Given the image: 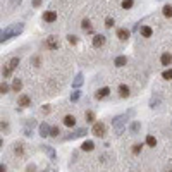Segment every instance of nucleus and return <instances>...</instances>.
Masks as SVG:
<instances>
[{
  "label": "nucleus",
  "mask_w": 172,
  "mask_h": 172,
  "mask_svg": "<svg viewBox=\"0 0 172 172\" xmlns=\"http://www.w3.org/2000/svg\"><path fill=\"white\" fill-rule=\"evenodd\" d=\"M24 31V24L23 23H16V24H11L9 28H5V29H2V33H0V41L4 43V41L11 40V38L17 36V34H21Z\"/></svg>",
  "instance_id": "nucleus-1"
},
{
  "label": "nucleus",
  "mask_w": 172,
  "mask_h": 172,
  "mask_svg": "<svg viewBox=\"0 0 172 172\" xmlns=\"http://www.w3.org/2000/svg\"><path fill=\"white\" fill-rule=\"evenodd\" d=\"M126 119H127V114H122V115H117V117H114V119H112V126H114V131H115L117 136H120L124 133Z\"/></svg>",
  "instance_id": "nucleus-2"
},
{
  "label": "nucleus",
  "mask_w": 172,
  "mask_h": 172,
  "mask_svg": "<svg viewBox=\"0 0 172 172\" xmlns=\"http://www.w3.org/2000/svg\"><path fill=\"white\" fill-rule=\"evenodd\" d=\"M19 62H21V59H19V57L11 59V60H9V64L4 67V71H2V76H4V78H9V76L12 74V71H14V69L19 66Z\"/></svg>",
  "instance_id": "nucleus-3"
},
{
  "label": "nucleus",
  "mask_w": 172,
  "mask_h": 172,
  "mask_svg": "<svg viewBox=\"0 0 172 172\" xmlns=\"http://www.w3.org/2000/svg\"><path fill=\"white\" fill-rule=\"evenodd\" d=\"M93 134L95 136H98V138H103L105 136V133H107V127H105V124L103 122H95L93 124Z\"/></svg>",
  "instance_id": "nucleus-4"
},
{
  "label": "nucleus",
  "mask_w": 172,
  "mask_h": 172,
  "mask_svg": "<svg viewBox=\"0 0 172 172\" xmlns=\"http://www.w3.org/2000/svg\"><path fill=\"white\" fill-rule=\"evenodd\" d=\"M86 134V127H79V129H74L71 134L64 136V139H76V138H81V136Z\"/></svg>",
  "instance_id": "nucleus-5"
},
{
  "label": "nucleus",
  "mask_w": 172,
  "mask_h": 172,
  "mask_svg": "<svg viewBox=\"0 0 172 172\" xmlns=\"http://www.w3.org/2000/svg\"><path fill=\"white\" fill-rule=\"evenodd\" d=\"M59 45H60V43H59V38H57L55 34H52V36L47 38V47H48L50 50H57V48H59Z\"/></svg>",
  "instance_id": "nucleus-6"
},
{
  "label": "nucleus",
  "mask_w": 172,
  "mask_h": 172,
  "mask_svg": "<svg viewBox=\"0 0 172 172\" xmlns=\"http://www.w3.org/2000/svg\"><path fill=\"white\" fill-rule=\"evenodd\" d=\"M43 21H45V23H55L57 21V12L55 11H45L43 12Z\"/></svg>",
  "instance_id": "nucleus-7"
},
{
  "label": "nucleus",
  "mask_w": 172,
  "mask_h": 172,
  "mask_svg": "<svg viewBox=\"0 0 172 172\" xmlns=\"http://www.w3.org/2000/svg\"><path fill=\"white\" fill-rule=\"evenodd\" d=\"M105 41H107L105 34H95V36H93V47H95V48H100V47L105 45Z\"/></svg>",
  "instance_id": "nucleus-8"
},
{
  "label": "nucleus",
  "mask_w": 172,
  "mask_h": 172,
  "mask_svg": "<svg viewBox=\"0 0 172 172\" xmlns=\"http://www.w3.org/2000/svg\"><path fill=\"white\" fill-rule=\"evenodd\" d=\"M38 131H40V136H41V138H47V136H50V131H52V127H50L47 122H43V124H40Z\"/></svg>",
  "instance_id": "nucleus-9"
},
{
  "label": "nucleus",
  "mask_w": 172,
  "mask_h": 172,
  "mask_svg": "<svg viewBox=\"0 0 172 172\" xmlns=\"http://www.w3.org/2000/svg\"><path fill=\"white\" fill-rule=\"evenodd\" d=\"M109 95H110V88L105 86V88H100V90L95 93V98H97V100H103V98H107Z\"/></svg>",
  "instance_id": "nucleus-10"
},
{
  "label": "nucleus",
  "mask_w": 172,
  "mask_h": 172,
  "mask_svg": "<svg viewBox=\"0 0 172 172\" xmlns=\"http://www.w3.org/2000/svg\"><path fill=\"white\" fill-rule=\"evenodd\" d=\"M17 105L19 107H23V109H26V107L31 105V98L28 97V95H21V97L17 98Z\"/></svg>",
  "instance_id": "nucleus-11"
},
{
  "label": "nucleus",
  "mask_w": 172,
  "mask_h": 172,
  "mask_svg": "<svg viewBox=\"0 0 172 172\" xmlns=\"http://www.w3.org/2000/svg\"><path fill=\"white\" fill-rule=\"evenodd\" d=\"M129 36H131L129 29H126V28H119V29H117V38H119L120 41H127Z\"/></svg>",
  "instance_id": "nucleus-12"
},
{
  "label": "nucleus",
  "mask_w": 172,
  "mask_h": 172,
  "mask_svg": "<svg viewBox=\"0 0 172 172\" xmlns=\"http://www.w3.org/2000/svg\"><path fill=\"white\" fill-rule=\"evenodd\" d=\"M160 62H162V66H165V67H169L172 64V55L169 52H165V53H162V57H160Z\"/></svg>",
  "instance_id": "nucleus-13"
},
{
  "label": "nucleus",
  "mask_w": 172,
  "mask_h": 172,
  "mask_svg": "<svg viewBox=\"0 0 172 172\" xmlns=\"http://www.w3.org/2000/svg\"><path fill=\"white\" fill-rule=\"evenodd\" d=\"M83 83H84V78H83L81 72H78V74H76V78H74V81H72V88H76V90H78V88H81V86H83Z\"/></svg>",
  "instance_id": "nucleus-14"
},
{
  "label": "nucleus",
  "mask_w": 172,
  "mask_h": 172,
  "mask_svg": "<svg viewBox=\"0 0 172 172\" xmlns=\"http://www.w3.org/2000/svg\"><path fill=\"white\" fill-rule=\"evenodd\" d=\"M81 28H83L84 33H93V26H91L90 19H83V21H81Z\"/></svg>",
  "instance_id": "nucleus-15"
},
{
  "label": "nucleus",
  "mask_w": 172,
  "mask_h": 172,
  "mask_svg": "<svg viewBox=\"0 0 172 172\" xmlns=\"http://www.w3.org/2000/svg\"><path fill=\"white\" fill-rule=\"evenodd\" d=\"M139 129H141V122H139V120L131 122V126H129V133H131V134H138Z\"/></svg>",
  "instance_id": "nucleus-16"
},
{
  "label": "nucleus",
  "mask_w": 172,
  "mask_h": 172,
  "mask_svg": "<svg viewBox=\"0 0 172 172\" xmlns=\"http://www.w3.org/2000/svg\"><path fill=\"white\" fill-rule=\"evenodd\" d=\"M114 64H115L117 67H124L127 64V57H124V55H119V57H115V60H114Z\"/></svg>",
  "instance_id": "nucleus-17"
},
{
  "label": "nucleus",
  "mask_w": 172,
  "mask_h": 172,
  "mask_svg": "<svg viewBox=\"0 0 172 172\" xmlns=\"http://www.w3.org/2000/svg\"><path fill=\"white\" fill-rule=\"evenodd\" d=\"M64 124L67 127H74L76 126V117L74 115H66L64 117Z\"/></svg>",
  "instance_id": "nucleus-18"
},
{
  "label": "nucleus",
  "mask_w": 172,
  "mask_h": 172,
  "mask_svg": "<svg viewBox=\"0 0 172 172\" xmlns=\"http://www.w3.org/2000/svg\"><path fill=\"white\" fill-rule=\"evenodd\" d=\"M119 95L122 98H127L129 97V88H127V84H120L119 86Z\"/></svg>",
  "instance_id": "nucleus-19"
},
{
  "label": "nucleus",
  "mask_w": 172,
  "mask_h": 172,
  "mask_svg": "<svg viewBox=\"0 0 172 172\" xmlns=\"http://www.w3.org/2000/svg\"><path fill=\"white\" fill-rule=\"evenodd\" d=\"M153 34V29L150 26H141V36H145V38H150Z\"/></svg>",
  "instance_id": "nucleus-20"
},
{
  "label": "nucleus",
  "mask_w": 172,
  "mask_h": 172,
  "mask_svg": "<svg viewBox=\"0 0 172 172\" xmlns=\"http://www.w3.org/2000/svg\"><path fill=\"white\" fill-rule=\"evenodd\" d=\"M12 90H14V91H21V90H23V81L16 78L14 83H12Z\"/></svg>",
  "instance_id": "nucleus-21"
},
{
  "label": "nucleus",
  "mask_w": 172,
  "mask_h": 172,
  "mask_svg": "<svg viewBox=\"0 0 172 172\" xmlns=\"http://www.w3.org/2000/svg\"><path fill=\"white\" fill-rule=\"evenodd\" d=\"M81 148H83V152H91V150L95 148V143L93 141H84Z\"/></svg>",
  "instance_id": "nucleus-22"
},
{
  "label": "nucleus",
  "mask_w": 172,
  "mask_h": 172,
  "mask_svg": "<svg viewBox=\"0 0 172 172\" xmlns=\"http://www.w3.org/2000/svg\"><path fill=\"white\" fill-rule=\"evenodd\" d=\"M162 12H164L165 17H172V5H164V9H162Z\"/></svg>",
  "instance_id": "nucleus-23"
},
{
  "label": "nucleus",
  "mask_w": 172,
  "mask_h": 172,
  "mask_svg": "<svg viewBox=\"0 0 172 172\" xmlns=\"http://www.w3.org/2000/svg\"><path fill=\"white\" fill-rule=\"evenodd\" d=\"M146 145H148V146H153V148H155V145H157V139H155V136H152V134L146 136Z\"/></svg>",
  "instance_id": "nucleus-24"
},
{
  "label": "nucleus",
  "mask_w": 172,
  "mask_h": 172,
  "mask_svg": "<svg viewBox=\"0 0 172 172\" xmlns=\"http://www.w3.org/2000/svg\"><path fill=\"white\" fill-rule=\"evenodd\" d=\"M41 148H43V150L47 152V153L50 155V158H55V152H53V148H52V146H41Z\"/></svg>",
  "instance_id": "nucleus-25"
},
{
  "label": "nucleus",
  "mask_w": 172,
  "mask_h": 172,
  "mask_svg": "<svg viewBox=\"0 0 172 172\" xmlns=\"http://www.w3.org/2000/svg\"><path fill=\"white\" fill-rule=\"evenodd\" d=\"M84 117H86V122H95V114L91 112V110H88Z\"/></svg>",
  "instance_id": "nucleus-26"
},
{
  "label": "nucleus",
  "mask_w": 172,
  "mask_h": 172,
  "mask_svg": "<svg viewBox=\"0 0 172 172\" xmlns=\"http://www.w3.org/2000/svg\"><path fill=\"white\" fill-rule=\"evenodd\" d=\"M79 98H81V91L79 90H76L74 93H71V102H78Z\"/></svg>",
  "instance_id": "nucleus-27"
},
{
  "label": "nucleus",
  "mask_w": 172,
  "mask_h": 172,
  "mask_svg": "<svg viewBox=\"0 0 172 172\" xmlns=\"http://www.w3.org/2000/svg\"><path fill=\"white\" fill-rule=\"evenodd\" d=\"M59 134H60V129H59V126H53V127H52V131H50V136H52V138H57Z\"/></svg>",
  "instance_id": "nucleus-28"
},
{
  "label": "nucleus",
  "mask_w": 172,
  "mask_h": 172,
  "mask_svg": "<svg viewBox=\"0 0 172 172\" xmlns=\"http://www.w3.org/2000/svg\"><path fill=\"white\" fill-rule=\"evenodd\" d=\"M158 103H160V98L153 97V98H152V102H150V107H152V109H155V107H158Z\"/></svg>",
  "instance_id": "nucleus-29"
},
{
  "label": "nucleus",
  "mask_w": 172,
  "mask_h": 172,
  "mask_svg": "<svg viewBox=\"0 0 172 172\" xmlns=\"http://www.w3.org/2000/svg\"><path fill=\"white\" fill-rule=\"evenodd\" d=\"M133 5H134L133 0H122V9H131Z\"/></svg>",
  "instance_id": "nucleus-30"
},
{
  "label": "nucleus",
  "mask_w": 172,
  "mask_h": 172,
  "mask_svg": "<svg viewBox=\"0 0 172 172\" xmlns=\"http://www.w3.org/2000/svg\"><path fill=\"white\" fill-rule=\"evenodd\" d=\"M162 78L164 79H172V69H165V71L162 72Z\"/></svg>",
  "instance_id": "nucleus-31"
},
{
  "label": "nucleus",
  "mask_w": 172,
  "mask_h": 172,
  "mask_svg": "<svg viewBox=\"0 0 172 172\" xmlns=\"http://www.w3.org/2000/svg\"><path fill=\"white\" fill-rule=\"evenodd\" d=\"M7 91H9V84H7V83H2V84H0V93H2V95H5V93H7Z\"/></svg>",
  "instance_id": "nucleus-32"
},
{
  "label": "nucleus",
  "mask_w": 172,
  "mask_h": 172,
  "mask_svg": "<svg viewBox=\"0 0 172 172\" xmlns=\"http://www.w3.org/2000/svg\"><path fill=\"white\" fill-rule=\"evenodd\" d=\"M114 24H115V21H114L112 17H107V19H105V28H114Z\"/></svg>",
  "instance_id": "nucleus-33"
},
{
  "label": "nucleus",
  "mask_w": 172,
  "mask_h": 172,
  "mask_svg": "<svg viewBox=\"0 0 172 172\" xmlns=\"http://www.w3.org/2000/svg\"><path fill=\"white\" fill-rule=\"evenodd\" d=\"M67 41L71 43V45H76V43H78V36H74V34H69V36H67Z\"/></svg>",
  "instance_id": "nucleus-34"
},
{
  "label": "nucleus",
  "mask_w": 172,
  "mask_h": 172,
  "mask_svg": "<svg viewBox=\"0 0 172 172\" xmlns=\"http://www.w3.org/2000/svg\"><path fill=\"white\" fill-rule=\"evenodd\" d=\"M141 148H143V145H134V146H133V153L139 155V153H141Z\"/></svg>",
  "instance_id": "nucleus-35"
},
{
  "label": "nucleus",
  "mask_w": 172,
  "mask_h": 172,
  "mask_svg": "<svg viewBox=\"0 0 172 172\" xmlns=\"http://www.w3.org/2000/svg\"><path fill=\"white\" fill-rule=\"evenodd\" d=\"M14 152L17 155H23V145H21V143H17V145L14 146Z\"/></svg>",
  "instance_id": "nucleus-36"
},
{
  "label": "nucleus",
  "mask_w": 172,
  "mask_h": 172,
  "mask_svg": "<svg viewBox=\"0 0 172 172\" xmlns=\"http://www.w3.org/2000/svg\"><path fill=\"white\" fill-rule=\"evenodd\" d=\"M21 2H23V0H11V9H14V7H17V5H21Z\"/></svg>",
  "instance_id": "nucleus-37"
},
{
  "label": "nucleus",
  "mask_w": 172,
  "mask_h": 172,
  "mask_svg": "<svg viewBox=\"0 0 172 172\" xmlns=\"http://www.w3.org/2000/svg\"><path fill=\"white\" fill-rule=\"evenodd\" d=\"M41 112H43V114H48V112H50V105H43V107H41Z\"/></svg>",
  "instance_id": "nucleus-38"
},
{
  "label": "nucleus",
  "mask_w": 172,
  "mask_h": 172,
  "mask_svg": "<svg viewBox=\"0 0 172 172\" xmlns=\"http://www.w3.org/2000/svg\"><path fill=\"white\" fill-rule=\"evenodd\" d=\"M34 124H36V122H34V119H29V120L26 122V127H33Z\"/></svg>",
  "instance_id": "nucleus-39"
},
{
  "label": "nucleus",
  "mask_w": 172,
  "mask_h": 172,
  "mask_svg": "<svg viewBox=\"0 0 172 172\" xmlns=\"http://www.w3.org/2000/svg\"><path fill=\"white\" fill-rule=\"evenodd\" d=\"M33 5H34V7H40V5H41V0H33Z\"/></svg>",
  "instance_id": "nucleus-40"
},
{
  "label": "nucleus",
  "mask_w": 172,
  "mask_h": 172,
  "mask_svg": "<svg viewBox=\"0 0 172 172\" xmlns=\"http://www.w3.org/2000/svg\"><path fill=\"white\" fill-rule=\"evenodd\" d=\"M33 64H34V66H40V57H34V59H33Z\"/></svg>",
  "instance_id": "nucleus-41"
},
{
  "label": "nucleus",
  "mask_w": 172,
  "mask_h": 172,
  "mask_svg": "<svg viewBox=\"0 0 172 172\" xmlns=\"http://www.w3.org/2000/svg\"><path fill=\"white\" fill-rule=\"evenodd\" d=\"M5 170H7V167H5L4 164H2V165H0V172H5Z\"/></svg>",
  "instance_id": "nucleus-42"
},
{
  "label": "nucleus",
  "mask_w": 172,
  "mask_h": 172,
  "mask_svg": "<svg viewBox=\"0 0 172 172\" xmlns=\"http://www.w3.org/2000/svg\"><path fill=\"white\" fill-rule=\"evenodd\" d=\"M43 172H48V170H47V169H45V170H43Z\"/></svg>",
  "instance_id": "nucleus-43"
}]
</instances>
